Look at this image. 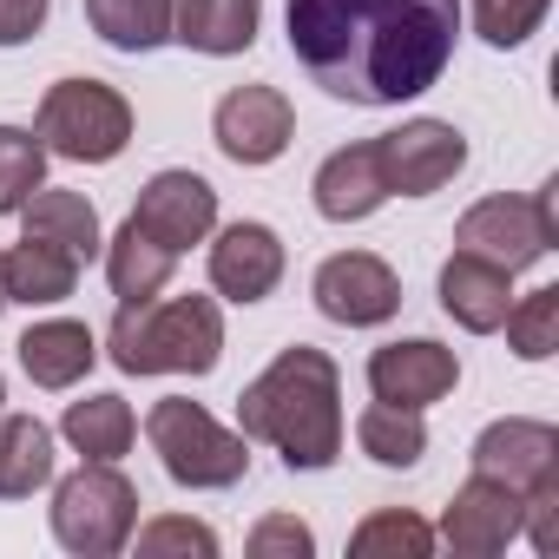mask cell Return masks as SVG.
<instances>
[{
	"label": "cell",
	"instance_id": "obj_23",
	"mask_svg": "<svg viewBox=\"0 0 559 559\" xmlns=\"http://www.w3.org/2000/svg\"><path fill=\"white\" fill-rule=\"evenodd\" d=\"M53 480V428L34 415H0V500H27Z\"/></svg>",
	"mask_w": 559,
	"mask_h": 559
},
{
	"label": "cell",
	"instance_id": "obj_1",
	"mask_svg": "<svg viewBox=\"0 0 559 559\" xmlns=\"http://www.w3.org/2000/svg\"><path fill=\"white\" fill-rule=\"evenodd\" d=\"M284 27L310 86L349 106H402L448 73L461 0H290Z\"/></svg>",
	"mask_w": 559,
	"mask_h": 559
},
{
	"label": "cell",
	"instance_id": "obj_9",
	"mask_svg": "<svg viewBox=\"0 0 559 559\" xmlns=\"http://www.w3.org/2000/svg\"><path fill=\"white\" fill-rule=\"evenodd\" d=\"M211 139L230 165H276L297 139V106L276 86H230L211 112Z\"/></svg>",
	"mask_w": 559,
	"mask_h": 559
},
{
	"label": "cell",
	"instance_id": "obj_35",
	"mask_svg": "<svg viewBox=\"0 0 559 559\" xmlns=\"http://www.w3.org/2000/svg\"><path fill=\"white\" fill-rule=\"evenodd\" d=\"M0 310H8V276H0Z\"/></svg>",
	"mask_w": 559,
	"mask_h": 559
},
{
	"label": "cell",
	"instance_id": "obj_24",
	"mask_svg": "<svg viewBox=\"0 0 559 559\" xmlns=\"http://www.w3.org/2000/svg\"><path fill=\"white\" fill-rule=\"evenodd\" d=\"M60 435H67L86 461H119V454H132L139 415H132L126 395H86V402H67Z\"/></svg>",
	"mask_w": 559,
	"mask_h": 559
},
{
	"label": "cell",
	"instance_id": "obj_3",
	"mask_svg": "<svg viewBox=\"0 0 559 559\" xmlns=\"http://www.w3.org/2000/svg\"><path fill=\"white\" fill-rule=\"evenodd\" d=\"M106 356L126 376H211L224 356V310L217 297H145L119 304L106 330Z\"/></svg>",
	"mask_w": 559,
	"mask_h": 559
},
{
	"label": "cell",
	"instance_id": "obj_13",
	"mask_svg": "<svg viewBox=\"0 0 559 559\" xmlns=\"http://www.w3.org/2000/svg\"><path fill=\"white\" fill-rule=\"evenodd\" d=\"M132 224L152 230L171 257H185L191 243H204L217 230V191L198 171H158V178H145V191L132 204Z\"/></svg>",
	"mask_w": 559,
	"mask_h": 559
},
{
	"label": "cell",
	"instance_id": "obj_5",
	"mask_svg": "<svg viewBox=\"0 0 559 559\" xmlns=\"http://www.w3.org/2000/svg\"><path fill=\"white\" fill-rule=\"evenodd\" d=\"M34 139L47 145V158H73V165H112L132 145V106L119 86L106 80H60L47 86L40 112H34Z\"/></svg>",
	"mask_w": 559,
	"mask_h": 559
},
{
	"label": "cell",
	"instance_id": "obj_18",
	"mask_svg": "<svg viewBox=\"0 0 559 559\" xmlns=\"http://www.w3.org/2000/svg\"><path fill=\"white\" fill-rule=\"evenodd\" d=\"M14 349H21V369H27L34 389H80L86 369L99 362V336H93L86 323H73V317H47V323H34Z\"/></svg>",
	"mask_w": 559,
	"mask_h": 559
},
{
	"label": "cell",
	"instance_id": "obj_25",
	"mask_svg": "<svg viewBox=\"0 0 559 559\" xmlns=\"http://www.w3.org/2000/svg\"><path fill=\"white\" fill-rule=\"evenodd\" d=\"M86 27L112 53H158L171 40V0H86Z\"/></svg>",
	"mask_w": 559,
	"mask_h": 559
},
{
	"label": "cell",
	"instance_id": "obj_14",
	"mask_svg": "<svg viewBox=\"0 0 559 559\" xmlns=\"http://www.w3.org/2000/svg\"><path fill=\"white\" fill-rule=\"evenodd\" d=\"M454 382H461V362L435 336L382 343L369 356V389H376V402H395V408H435L454 395Z\"/></svg>",
	"mask_w": 559,
	"mask_h": 559
},
{
	"label": "cell",
	"instance_id": "obj_29",
	"mask_svg": "<svg viewBox=\"0 0 559 559\" xmlns=\"http://www.w3.org/2000/svg\"><path fill=\"white\" fill-rule=\"evenodd\" d=\"M507 349L520 356V362H546L552 349H559V290H533V297H520L513 310H507Z\"/></svg>",
	"mask_w": 559,
	"mask_h": 559
},
{
	"label": "cell",
	"instance_id": "obj_26",
	"mask_svg": "<svg viewBox=\"0 0 559 559\" xmlns=\"http://www.w3.org/2000/svg\"><path fill=\"white\" fill-rule=\"evenodd\" d=\"M356 441L376 467H415L428 454V421L421 408H395V402H369L356 415Z\"/></svg>",
	"mask_w": 559,
	"mask_h": 559
},
{
	"label": "cell",
	"instance_id": "obj_7",
	"mask_svg": "<svg viewBox=\"0 0 559 559\" xmlns=\"http://www.w3.org/2000/svg\"><path fill=\"white\" fill-rule=\"evenodd\" d=\"M552 191L559 185H539L526 198L500 191V198H480L461 224H454V250H474L500 270H526L539 263L552 243H559V217H552Z\"/></svg>",
	"mask_w": 559,
	"mask_h": 559
},
{
	"label": "cell",
	"instance_id": "obj_8",
	"mask_svg": "<svg viewBox=\"0 0 559 559\" xmlns=\"http://www.w3.org/2000/svg\"><path fill=\"white\" fill-rule=\"evenodd\" d=\"M310 297H317V310H323L330 323H343V330H376V323H389V317L402 310V276H395L376 250H336V257H323Z\"/></svg>",
	"mask_w": 559,
	"mask_h": 559
},
{
	"label": "cell",
	"instance_id": "obj_20",
	"mask_svg": "<svg viewBox=\"0 0 559 559\" xmlns=\"http://www.w3.org/2000/svg\"><path fill=\"white\" fill-rule=\"evenodd\" d=\"M80 257H67L60 243H40V237H21L14 250H0V276H8V304H27V310H47V304H67L80 290Z\"/></svg>",
	"mask_w": 559,
	"mask_h": 559
},
{
	"label": "cell",
	"instance_id": "obj_6",
	"mask_svg": "<svg viewBox=\"0 0 559 559\" xmlns=\"http://www.w3.org/2000/svg\"><path fill=\"white\" fill-rule=\"evenodd\" d=\"M139 526V487L112 461H86L53 487V539L80 559H112L132 546Z\"/></svg>",
	"mask_w": 559,
	"mask_h": 559
},
{
	"label": "cell",
	"instance_id": "obj_32",
	"mask_svg": "<svg viewBox=\"0 0 559 559\" xmlns=\"http://www.w3.org/2000/svg\"><path fill=\"white\" fill-rule=\"evenodd\" d=\"M310 552H317V533L297 513H270L250 533V559H310Z\"/></svg>",
	"mask_w": 559,
	"mask_h": 559
},
{
	"label": "cell",
	"instance_id": "obj_21",
	"mask_svg": "<svg viewBox=\"0 0 559 559\" xmlns=\"http://www.w3.org/2000/svg\"><path fill=\"white\" fill-rule=\"evenodd\" d=\"M14 217H21V230H27V237L60 243V250H67V257H80V263H93V257L106 250V237H99V211H93V198H86V191H53V185H40Z\"/></svg>",
	"mask_w": 559,
	"mask_h": 559
},
{
	"label": "cell",
	"instance_id": "obj_34",
	"mask_svg": "<svg viewBox=\"0 0 559 559\" xmlns=\"http://www.w3.org/2000/svg\"><path fill=\"white\" fill-rule=\"evenodd\" d=\"M47 8L53 0H0V47H27L47 27Z\"/></svg>",
	"mask_w": 559,
	"mask_h": 559
},
{
	"label": "cell",
	"instance_id": "obj_4",
	"mask_svg": "<svg viewBox=\"0 0 559 559\" xmlns=\"http://www.w3.org/2000/svg\"><path fill=\"white\" fill-rule=\"evenodd\" d=\"M145 441L158 454V467L191 487V493H217V487H237L250 474V448L243 435H230L211 408H198L191 395H165L152 402L145 415Z\"/></svg>",
	"mask_w": 559,
	"mask_h": 559
},
{
	"label": "cell",
	"instance_id": "obj_19",
	"mask_svg": "<svg viewBox=\"0 0 559 559\" xmlns=\"http://www.w3.org/2000/svg\"><path fill=\"white\" fill-rule=\"evenodd\" d=\"M171 40L211 60L257 47V0H171Z\"/></svg>",
	"mask_w": 559,
	"mask_h": 559
},
{
	"label": "cell",
	"instance_id": "obj_15",
	"mask_svg": "<svg viewBox=\"0 0 559 559\" xmlns=\"http://www.w3.org/2000/svg\"><path fill=\"white\" fill-rule=\"evenodd\" d=\"M435 539L454 546L461 559H493V552H507V546L520 539V493L500 487V480H487V474H474V480L448 500Z\"/></svg>",
	"mask_w": 559,
	"mask_h": 559
},
{
	"label": "cell",
	"instance_id": "obj_27",
	"mask_svg": "<svg viewBox=\"0 0 559 559\" xmlns=\"http://www.w3.org/2000/svg\"><path fill=\"white\" fill-rule=\"evenodd\" d=\"M349 552L376 559V552H395V559H428L435 552V526L408 507H376L356 533H349Z\"/></svg>",
	"mask_w": 559,
	"mask_h": 559
},
{
	"label": "cell",
	"instance_id": "obj_17",
	"mask_svg": "<svg viewBox=\"0 0 559 559\" xmlns=\"http://www.w3.org/2000/svg\"><path fill=\"white\" fill-rule=\"evenodd\" d=\"M441 310L467 330V336H493L513 310V270L474 257V250H454L441 263Z\"/></svg>",
	"mask_w": 559,
	"mask_h": 559
},
{
	"label": "cell",
	"instance_id": "obj_16",
	"mask_svg": "<svg viewBox=\"0 0 559 559\" xmlns=\"http://www.w3.org/2000/svg\"><path fill=\"white\" fill-rule=\"evenodd\" d=\"M317 211L330 224H362L389 204V171H382V145L362 139V145H343L317 165Z\"/></svg>",
	"mask_w": 559,
	"mask_h": 559
},
{
	"label": "cell",
	"instance_id": "obj_30",
	"mask_svg": "<svg viewBox=\"0 0 559 559\" xmlns=\"http://www.w3.org/2000/svg\"><path fill=\"white\" fill-rule=\"evenodd\" d=\"M546 8H552V0H467L474 34H480L487 47H500V53H513V47H526V40L539 34Z\"/></svg>",
	"mask_w": 559,
	"mask_h": 559
},
{
	"label": "cell",
	"instance_id": "obj_36",
	"mask_svg": "<svg viewBox=\"0 0 559 559\" xmlns=\"http://www.w3.org/2000/svg\"><path fill=\"white\" fill-rule=\"evenodd\" d=\"M0 402H8V389H0Z\"/></svg>",
	"mask_w": 559,
	"mask_h": 559
},
{
	"label": "cell",
	"instance_id": "obj_33",
	"mask_svg": "<svg viewBox=\"0 0 559 559\" xmlns=\"http://www.w3.org/2000/svg\"><path fill=\"white\" fill-rule=\"evenodd\" d=\"M520 533H526L539 552H552V546H559V480H546V487L520 493Z\"/></svg>",
	"mask_w": 559,
	"mask_h": 559
},
{
	"label": "cell",
	"instance_id": "obj_2",
	"mask_svg": "<svg viewBox=\"0 0 559 559\" xmlns=\"http://www.w3.org/2000/svg\"><path fill=\"white\" fill-rule=\"evenodd\" d=\"M237 435L270 441L290 474H323L343 454V369L317 343L276 349V362L243 382L237 395Z\"/></svg>",
	"mask_w": 559,
	"mask_h": 559
},
{
	"label": "cell",
	"instance_id": "obj_22",
	"mask_svg": "<svg viewBox=\"0 0 559 559\" xmlns=\"http://www.w3.org/2000/svg\"><path fill=\"white\" fill-rule=\"evenodd\" d=\"M99 257H106V284H112L119 304H145V297H158V290L171 284V270H178V257H171L152 230H139L132 217L112 230V243H106Z\"/></svg>",
	"mask_w": 559,
	"mask_h": 559
},
{
	"label": "cell",
	"instance_id": "obj_28",
	"mask_svg": "<svg viewBox=\"0 0 559 559\" xmlns=\"http://www.w3.org/2000/svg\"><path fill=\"white\" fill-rule=\"evenodd\" d=\"M47 185V145L21 126H0V217H14Z\"/></svg>",
	"mask_w": 559,
	"mask_h": 559
},
{
	"label": "cell",
	"instance_id": "obj_10",
	"mask_svg": "<svg viewBox=\"0 0 559 559\" xmlns=\"http://www.w3.org/2000/svg\"><path fill=\"white\" fill-rule=\"evenodd\" d=\"M382 171H389V198H435L441 185L461 178L467 165V139L448 119H408L402 132H382Z\"/></svg>",
	"mask_w": 559,
	"mask_h": 559
},
{
	"label": "cell",
	"instance_id": "obj_31",
	"mask_svg": "<svg viewBox=\"0 0 559 559\" xmlns=\"http://www.w3.org/2000/svg\"><path fill=\"white\" fill-rule=\"evenodd\" d=\"M132 539H139V552L145 559H171V552H198V559H217V533L204 526V520H185V513H165V520H145V526H132Z\"/></svg>",
	"mask_w": 559,
	"mask_h": 559
},
{
	"label": "cell",
	"instance_id": "obj_12",
	"mask_svg": "<svg viewBox=\"0 0 559 559\" xmlns=\"http://www.w3.org/2000/svg\"><path fill=\"white\" fill-rule=\"evenodd\" d=\"M284 284V237L257 217H237L211 237V290L224 304H263Z\"/></svg>",
	"mask_w": 559,
	"mask_h": 559
},
{
	"label": "cell",
	"instance_id": "obj_11",
	"mask_svg": "<svg viewBox=\"0 0 559 559\" xmlns=\"http://www.w3.org/2000/svg\"><path fill=\"white\" fill-rule=\"evenodd\" d=\"M467 461H474V474H487V480H500L513 493H533V487L559 480V428L552 421H533V415L487 421Z\"/></svg>",
	"mask_w": 559,
	"mask_h": 559
}]
</instances>
